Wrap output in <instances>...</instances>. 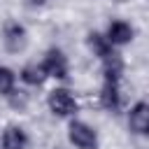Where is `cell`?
<instances>
[{
  "instance_id": "3",
  "label": "cell",
  "mask_w": 149,
  "mask_h": 149,
  "mask_svg": "<svg viewBox=\"0 0 149 149\" xmlns=\"http://www.w3.org/2000/svg\"><path fill=\"white\" fill-rule=\"evenodd\" d=\"M2 44H5V49L12 51V54L23 51L26 44H28V33H26V28H23L19 21H14V19L5 21V23H2Z\"/></svg>"
},
{
  "instance_id": "9",
  "label": "cell",
  "mask_w": 149,
  "mask_h": 149,
  "mask_svg": "<svg viewBox=\"0 0 149 149\" xmlns=\"http://www.w3.org/2000/svg\"><path fill=\"white\" fill-rule=\"evenodd\" d=\"M2 149H26L28 144V135L21 126H7L2 130V140H0Z\"/></svg>"
},
{
  "instance_id": "11",
  "label": "cell",
  "mask_w": 149,
  "mask_h": 149,
  "mask_svg": "<svg viewBox=\"0 0 149 149\" xmlns=\"http://www.w3.org/2000/svg\"><path fill=\"white\" fill-rule=\"evenodd\" d=\"M14 93H16V74L12 68L0 65V95L12 98Z\"/></svg>"
},
{
  "instance_id": "1",
  "label": "cell",
  "mask_w": 149,
  "mask_h": 149,
  "mask_svg": "<svg viewBox=\"0 0 149 149\" xmlns=\"http://www.w3.org/2000/svg\"><path fill=\"white\" fill-rule=\"evenodd\" d=\"M47 105H49L51 114H56V116H61V119L74 116L77 109H79L77 98H74L68 88H54V91H49V95H47Z\"/></svg>"
},
{
  "instance_id": "7",
  "label": "cell",
  "mask_w": 149,
  "mask_h": 149,
  "mask_svg": "<svg viewBox=\"0 0 149 149\" xmlns=\"http://www.w3.org/2000/svg\"><path fill=\"white\" fill-rule=\"evenodd\" d=\"M121 79H112V77H102V88H100V105L105 109H119L121 105V88H119Z\"/></svg>"
},
{
  "instance_id": "12",
  "label": "cell",
  "mask_w": 149,
  "mask_h": 149,
  "mask_svg": "<svg viewBox=\"0 0 149 149\" xmlns=\"http://www.w3.org/2000/svg\"><path fill=\"white\" fill-rule=\"evenodd\" d=\"M26 2H28L30 7H42V5L47 2V0H26Z\"/></svg>"
},
{
  "instance_id": "10",
  "label": "cell",
  "mask_w": 149,
  "mask_h": 149,
  "mask_svg": "<svg viewBox=\"0 0 149 149\" xmlns=\"http://www.w3.org/2000/svg\"><path fill=\"white\" fill-rule=\"evenodd\" d=\"M19 77H21V81H26L28 86H42L44 79H47V72L42 70L40 63H28V65L21 68Z\"/></svg>"
},
{
  "instance_id": "6",
  "label": "cell",
  "mask_w": 149,
  "mask_h": 149,
  "mask_svg": "<svg viewBox=\"0 0 149 149\" xmlns=\"http://www.w3.org/2000/svg\"><path fill=\"white\" fill-rule=\"evenodd\" d=\"M105 37L112 42V47H123V44L133 42L135 30H133V26H130L128 21H123V19H114V21H109Z\"/></svg>"
},
{
  "instance_id": "4",
  "label": "cell",
  "mask_w": 149,
  "mask_h": 149,
  "mask_svg": "<svg viewBox=\"0 0 149 149\" xmlns=\"http://www.w3.org/2000/svg\"><path fill=\"white\" fill-rule=\"evenodd\" d=\"M42 70L47 72V77H54V79H68V72H70V65H68V58L61 49H49L42 58Z\"/></svg>"
},
{
  "instance_id": "5",
  "label": "cell",
  "mask_w": 149,
  "mask_h": 149,
  "mask_svg": "<svg viewBox=\"0 0 149 149\" xmlns=\"http://www.w3.org/2000/svg\"><path fill=\"white\" fill-rule=\"evenodd\" d=\"M128 128L135 135H147L149 133V105L144 100H137L128 109Z\"/></svg>"
},
{
  "instance_id": "8",
  "label": "cell",
  "mask_w": 149,
  "mask_h": 149,
  "mask_svg": "<svg viewBox=\"0 0 149 149\" xmlns=\"http://www.w3.org/2000/svg\"><path fill=\"white\" fill-rule=\"evenodd\" d=\"M86 44H88V49L93 51V56H95V58H100V61H105L107 56H112V54H114L112 42H109V40H107L102 33L91 30V33L86 35Z\"/></svg>"
},
{
  "instance_id": "2",
  "label": "cell",
  "mask_w": 149,
  "mask_h": 149,
  "mask_svg": "<svg viewBox=\"0 0 149 149\" xmlns=\"http://www.w3.org/2000/svg\"><path fill=\"white\" fill-rule=\"evenodd\" d=\"M68 140L70 144H74L77 149H98V133L84 123V121H70L68 126Z\"/></svg>"
}]
</instances>
